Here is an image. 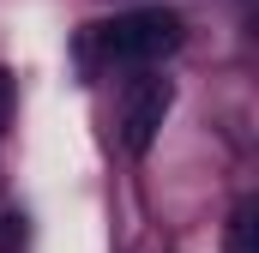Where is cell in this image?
Wrapping results in <instances>:
<instances>
[{
  "label": "cell",
  "instance_id": "1",
  "mask_svg": "<svg viewBox=\"0 0 259 253\" xmlns=\"http://www.w3.org/2000/svg\"><path fill=\"white\" fill-rule=\"evenodd\" d=\"M181 43H187V18L175 6H139V12H121L115 24L97 30V49L109 66H157Z\"/></svg>",
  "mask_w": 259,
  "mask_h": 253
},
{
  "label": "cell",
  "instance_id": "2",
  "mask_svg": "<svg viewBox=\"0 0 259 253\" xmlns=\"http://www.w3.org/2000/svg\"><path fill=\"white\" fill-rule=\"evenodd\" d=\"M169 109H175V85H169V78H139V85H133L127 115H121V145H127L133 157H145V151L157 145Z\"/></svg>",
  "mask_w": 259,
  "mask_h": 253
},
{
  "label": "cell",
  "instance_id": "3",
  "mask_svg": "<svg viewBox=\"0 0 259 253\" xmlns=\"http://www.w3.org/2000/svg\"><path fill=\"white\" fill-rule=\"evenodd\" d=\"M223 247H229V253H259V205H253V199H241V205L229 211Z\"/></svg>",
  "mask_w": 259,
  "mask_h": 253
},
{
  "label": "cell",
  "instance_id": "4",
  "mask_svg": "<svg viewBox=\"0 0 259 253\" xmlns=\"http://www.w3.org/2000/svg\"><path fill=\"white\" fill-rule=\"evenodd\" d=\"M18 247H24V211L6 205L0 211V253H18Z\"/></svg>",
  "mask_w": 259,
  "mask_h": 253
},
{
  "label": "cell",
  "instance_id": "5",
  "mask_svg": "<svg viewBox=\"0 0 259 253\" xmlns=\"http://www.w3.org/2000/svg\"><path fill=\"white\" fill-rule=\"evenodd\" d=\"M6 121H12V72L0 66V133H6Z\"/></svg>",
  "mask_w": 259,
  "mask_h": 253
}]
</instances>
